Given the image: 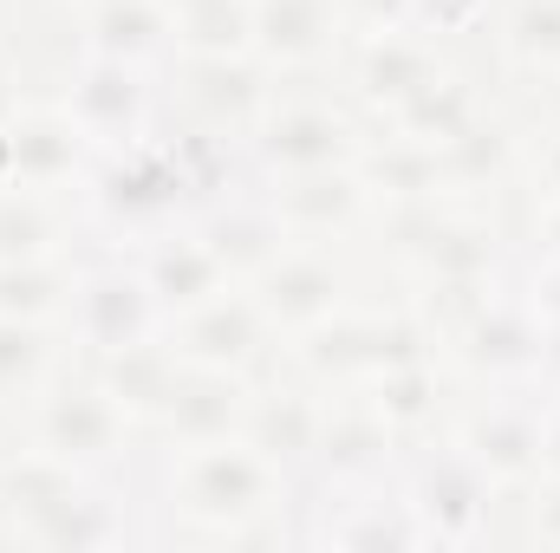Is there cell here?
Listing matches in <instances>:
<instances>
[{"label": "cell", "instance_id": "obj_1", "mask_svg": "<svg viewBox=\"0 0 560 553\" xmlns=\"http://www.w3.org/2000/svg\"><path fill=\"white\" fill-rule=\"evenodd\" d=\"M275 495V462L242 436V443H202L183 462V508L202 521H248Z\"/></svg>", "mask_w": 560, "mask_h": 553}, {"label": "cell", "instance_id": "obj_2", "mask_svg": "<svg viewBox=\"0 0 560 553\" xmlns=\"http://www.w3.org/2000/svg\"><path fill=\"white\" fill-rule=\"evenodd\" d=\"M156 293H150V280L143 268H98V274H85L72 286V319H79V339L92 345V352H125V345H143V339H156Z\"/></svg>", "mask_w": 560, "mask_h": 553}, {"label": "cell", "instance_id": "obj_3", "mask_svg": "<svg viewBox=\"0 0 560 553\" xmlns=\"http://www.w3.org/2000/svg\"><path fill=\"white\" fill-rule=\"evenodd\" d=\"M92 189H98V209H105V215H118L125 228H143V222H163V215L183 202L189 176H183L176 150L118 143V150L105 156V169L92 176Z\"/></svg>", "mask_w": 560, "mask_h": 553}, {"label": "cell", "instance_id": "obj_4", "mask_svg": "<svg viewBox=\"0 0 560 553\" xmlns=\"http://www.w3.org/2000/svg\"><path fill=\"white\" fill-rule=\"evenodd\" d=\"M411 508L430 528V541H476L482 515H489V469L469 449H443L418 469Z\"/></svg>", "mask_w": 560, "mask_h": 553}, {"label": "cell", "instance_id": "obj_5", "mask_svg": "<svg viewBox=\"0 0 560 553\" xmlns=\"http://www.w3.org/2000/svg\"><path fill=\"white\" fill-rule=\"evenodd\" d=\"M66 118L85 131V143H98V150L138 143V131H143V79H138V66H131V59H105V52H92V66H85L79 85H72Z\"/></svg>", "mask_w": 560, "mask_h": 553}, {"label": "cell", "instance_id": "obj_6", "mask_svg": "<svg viewBox=\"0 0 560 553\" xmlns=\"http://www.w3.org/2000/svg\"><path fill=\"white\" fill-rule=\"evenodd\" d=\"M118 436H125V404L112 391H59L39 416V449L72 469L118 456Z\"/></svg>", "mask_w": 560, "mask_h": 553}, {"label": "cell", "instance_id": "obj_7", "mask_svg": "<svg viewBox=\"0 0 560 553\" xmlns=\"http://www.w3.org/2000/svg\"><path fill=\"white\" fill-rule=\"evenodd\" d=\"M261 156L287 169V176H306V169H346L352 156V125L339 111H319V105H293L280 111L275 125L261 131Z\"/></svg>", "mask_w": 560, "mask_h": 553}, {"label": "cell", "instance_id": "obj_8", "mask_svg": "<svg viewBox=\"0 0 560 553\" xmlns=\"http://www.w3.org/2000/svg\"><path fill=\"white\" fill-rule=\"evenodd\" d=\"M261 306L255 299H209V306H196V313H183V339H176V352L189 358V365H248L255 358V345H261Z\"/></svg>", "mask_w": 560, "mask_h": 553}, {"label": "cell", "instance_id": "obj_9", "mask_svg": "<svg viewBox=\"0 0 560 553\" xmlns=\"http://www.w3.org/2000/svg\"><path fill=\"white\" fill-rule=\"evenodd\" d=\"M143 280H150L163 313H196V306H209L222 293L229 268H222V255L202 235H183V242H156L143 255Z\"/></svg>", "mask_w": 560, "mask_h": 553}, {"label": "cell", "instance_id": "obj_10", "mask_svg": "<svg viewBox=\"0 0 560 553\" xmlns=\"http://www.w3.org/2000/svg\"><path fill=\"white\" fill-rule=\"evenodd\" d=\"M248 391L222 372V365H196V372H183V385H176V398H170V430L176 436H189V443H222V436H235L242 423H248Z\"/></svg>", "mask_w": 560, "mask_h": 553}, {"label": "cell", "instance_id": "obj_11", "mask_svg": "<svg viewBox=\"0 0 560 553\" xmlns=\"http://www.w3.org/2000/svg\"><path fill=\"white\" fill-rule=\"evenodd\" d=\"M255 306L275 326H319L339 306V280H332L326 261H313V255H275L261 268V299Z\"/></svg>", "mask_w": 560, "mask_h": 553}, {"label": "cell", "instance_id": "obj_12", "mask_svg": "<svg viewBox=\"0 0 560 553\" xmlns=\"http://www.w3.org/2000/svg\"><path fill=\"white\" fill-rule=\"evenodd\" d=\"M541 416L522 411V404H495V411L476 416V430H469V456L489 469V482H528L535 469H541Z\"/></svg>", "mask_w": 560, "mask_h": 553}, {"label": "cell", "instance_id": "obj_13", "mask_svg": "<svg viewBox=\"0 0 560 553\" xmlns=\"http://www.w3.org/2000/svg\"><path fill=\"white\" fill-rule=\"evenodd\" d=\"M176 385H183V352H176V345L143 339V345L112 352V378H105V391H112L125 411H170Z\"/></svg>", "mask_w": 560, "mask_h": 553}, {"label": "cell", "instance_id": "obj_14", "mask_svg": "<svg viewBox=\"0 0 560 553\" xmlns=\"http://www.w3.org/2000/svg\"><path fill=\"white\" fill-rule=\"evenodd\" d=\"M176 26H170V7L163 0H98V13H92V52H105V59H156L163 52V39H170Z\"/></svg>", "mask_w": 560, "mask_h": 553}, {"label": "cell", "instance_id": "obj_15", "mask_svg": "<svg viewBox=\"0 0 560 553\" xmlns=\"http://www.w3.org/2000/svg\"><path fill=\"white\" fill-rule=\"evenodd\" d=\"M332 39V0H255V46L293 66Z\"/></svg>", "mask_w": 560, "mask_h": 553}, {"label": "cell", "instance_id": "obj_16", "mask_svg": "<svg viewBox=\"0 0 560 553\" xmlns=\"http://www.w3.org/2000/svg\"><path fill=\"white\" fill-rule=\"evenodd\" d=\"M7 169L20 183H52V176H72L79 169V150H85V131L72 118H33V125H13L7 138Z\"/></svg>", "mask_w": 560, "mask_h": 553}, {"label": "cell", "instance_id": "obj_17", "mask_svg": "<svg viewBox=\"0 0 560 553\" xmlns=\"http://www.w3.org/2000/svg\"><path fill=\"white\" fill-rule=\"evenodd\" d=\"M319 430H326V416L313 411L306 398H255L248 404V423H242V436L268 456V462H300V456H313L319 449Z\"/></svg>", "mask_w": 560, "mask_h": 553}, {"label": "cell", "instance_id": "obj_18", "mask_svg": "<svg viewBox=\"0 0 560 553\" xmlns=\"http://www.w3.org/2000/svg\"><path fill=\"white\" fill-rule=\"evenodd\" d=\"M469 358L482 372H528L541 365V326L528 306H482L469 326Z\"/></svg>", "mask_w": 560, "mask_h": 553}, {"label": "cell", "instance_id": "obj_19", "mask_svg": "<svg viewBox=\"0 0 560 553\" xmlns=\"http://www.w3.org/2000/svg\"><path fill=\"white\" fill-rule=\"evenodd\" d=\"M202 242L222 255V268L235 274V268H268L280 255V215L275 202L268 209H255V202H235V209H222L209 228H202Z\"/></svg>", "mask_w": 560, "mask_h": 553}, {"label": "cell", "instance_id": "obj_20", "mask_svg": "<svg viewBox=\"0 0 560 553\" xmlns=\"http://www.w3.org/2000/svg\"><path fill=\"white\" fill-rule=\"evenodd\" d=\"M365 92L378 98V105H405V98H418L423 85L436 79V66H430V52H423L418 39H405L398 26L392 33H378L372 39V52H365Z\"/></svg>", "mask_w": 560, "mask_h": 553}, {"label": "cell", "instance_id": "obj_21", "mask_svg": "<svg viewBox=\"0 0 560 553\" xmlns=\"http://www.w3.org/2000/svg\"><path fill=\"white\" fill-rule=\"evenodd\" d=\"M352 209H359V176L352 169H306V176H293L275 196V215L306 222V228H332Z\"/></svg>", "mask_w": 560, "mask_h": 553}, {"label": "cell", "instance_id": "obj_22", "mask_svg": "<svg viewBox=\"0 0 560 553\" xmlns=\"http://www.w3.org/2000/svg\"><path fill=\"white\" fill-rule=\"evenodd\" d=\"M33 534H39L46 548H98V541H118L125 521H112L105 502H98V495H79V482H72L59 502H46V508L33 515Z\"/></svg>", "mask_w": 560, "mask_h": 553}, {"label": "cell", "instance_id": "obj_23", "mask_svg": "<svg viewBox=\"0 0 560 553\" xmlns=\"http://www.w3.org/2000/svg\"><path fill=\"white\" fill-rule=\"evenodd\" d=\"M405 131H418V143H450L456 131H469V92L450 85V79H430L418 98L398 105Z\"/></svg>", "mask_w": 560, "mask_h": 553}, {"label": "cell", "instance_id": "obj_24", "mask_svg": "<svg viewBox=\"0 0 560 553\" xmlns=\"http://www.w3.org/2000/svg\"><path fill=\"white\" fill-rule=\"evenodd\" d=\"M255 98H261V85L242 72V66H229V59H196V105L215 118V125H242L248 111H255Z\"/></svg>", "mask_w": 560, "mask_h": 553}, {"label": "cell", "instance_id": "obj_25", "mask_svg": "<svg viewBox=\"0 0 560 553\" xmlns=\"http://www.w3.org/2000/svg\"><path fill=\"white\" fill-rule=\"evenodd\" d=\"M39 372H46V339H39V326H33V319H7V313H0V398L33 391V385H39Z\"/></svg>", "mask_w": 560, "mask_h": 553}, {"label": "cell", "instance_id": "obj_26", "mask_svg": "<svg viewBox=\"0 0 560 553\" xmlns=\"http://www.w3.org/2000/svg\"><path fill=\"white\" fill-rule=\"evenodd\" d=\"M59 286L66 280L52 268H39V261H7L0 268V313L7 319H39V313L59 306Z\"/></svg>", "mask_w": 560, "mask_h": 553}, {"label": "cell", "instance_id": "obj_27", "mask_svg": "<svg viewBox=\"0 0 560 553\" xmlns=\"http://www.w3.org/2000/svg\"><path fill=\"white\" fill-rule=\"evenodd\" d=\"M46 242H52L46 215H39L33 202L7 196V202H0V268H7V261H39V255H46Z\"/></svg>", "mask_w": 560, "mask_h": 553}, {"label": "cell", "instance_id": "obj_28", "mask_svg": "<svg viewBox=\"0 0 560 553\" xmlns=\"http://www.w3.org/2000/svg\"><path fill=\"white\" fill-rule=\"evenodd\" d=\"M430 391H436V378H430L423 365L385 372V378H378V423H418V416L430 411Z\"/></svg>", "mask_w": 560, "mask_h": 553}, {"label": "cell", "instance_id": "obj_29", "mask_svg": "<svg viewBox=\"0 0 560 553\" xmlns=\"http://www.w3.org/2000/svg\"><path fill=\"white\" fill-rule=\"evenodd\" d=\"M509 33H515V52H528V59H560V0H522Z\"/></svg>", "mask_w": 560, "mask_h": 553}, {"label": "cell", "instance_id": "obj_30", "mask_svg": "<svg viewBox=\"0 0 560 553\" xmlns=\"http://www.w3.org/2000/svg\"><path fill=\"white\" fill-rule=\"evenodd\" d=\"M482 0H411V20L423 26H469Z\"/></svg>", "mask_w": 560, "mask_h": 553}, {"label": "cell", "instance_id": "obj_31", "mask_svg": "<svg viewBox=\"0 0 560 553\" xmlns=\"http://www.w3.org/2000/svg\"><path fill=\"white\" fill-rule=\"evenodd\" d=\"M535 306H541V313H548V319L560 326V261L548 268V274H541V286H535Z\"/></svg>", "mask_w": 560, "mask_h": 553}, {"label": "cell", "instance_id": "obj_32", "mask_svg": "<svg viewBox=\"0 0 560 553\" xmlns=\"http://www.w3.org/2000/svg\"><path fill=\"white\" fill-rule=\"evenodd\" d=\"M535 528H541V541H560V489L535 508Z\"/></svg>", "mask_w": 560, "mask_h": 553}, {"label": "cell", "instance_id": "obj_33", "mask_svg": "<svg viewBox=\"0 0 560 553\" xmlns=\"http://www.w3.org/2000/svg\"><path fill=\"white\" fill-rule=\"evenodd\" d=\"M541 469H555V475H560V416L541 430Z\"/></svg>", "mask_w": 560, "mask_h": 553}, {"label": "cell", "instance_id": "obj_34", "mask_svg": "<svg viewBox=\"0 0 560 553\" xmlns=\"http://www.w3.org/2000/svg\"><path fill=\"white\" fill-rule=\"evenodd\" d=\"M548 248H555V261H560V209L548 215Z\"/></svg>", "mask_w": 560, "mask_h": 553}, {"label": "cell", "instance_id": "obj_35", "mask_svg": "<svg viewBox=\"0 0 560 553\" xmlns=\"http://www.w3.org/2000/svg\"><path fill=\"white\" fill-rule=\"evenodd\" d=\"M548 183H555V189H560V143H555V150H548Z\"/></svg>", "mask_w": 560, "mask_h": 553}]
</instances>
